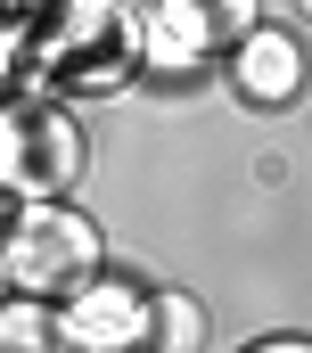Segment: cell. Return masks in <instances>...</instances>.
<instances>
[{"instance_id": "3957f363", "label": "cell", "mask_w": 312, "mask_h": 353, "mask_svg": "<svg viewBox=\"0 0 312 353\" xmlns=\"http://www.w3.org/2000/svg\"><path fill=\"white\" fill-rule=\"evenodd\" d=\"M90 173V140H82L66 99H17L0 115V189L17 197H75Z\"/></svg>"}, {"instance_id": "52a82bcc", "label": "cell", "mask_w": 312, "mask_h": 353, "mask_svg": "<svg viewBox=\"0 0 312 353\" xmlns=\"http://www.w3.org/2000/svg\"><path fill=\"white\" fill-rule=\"evenodd\" d=\"M206 329H214V312H206L189 288H156V337H148V353H206Z\"/></svg>"}, {"instance_id": "8992f818", "label": "cell", "mask_w": 312, "mask_h": 353, "mask_svg": "<svg viewBox=\"0 0 312 353\" xmlns=\"http://www.w3.org/2000/svg\"><path fill=\"white\" fill-rule=\"evenodd\" d=\"M0 345H8V353H75V337H66L58 304H41V296H8V312H0Z\"/></svg>"}, {"instance_id": "ba28073f", "label": "cell", "mask_w": 312, "mask_h": 353, "mask_svg": "<svg viewBox=\"0 0 312 353\" xmlns=\"http://www.w3.org/2000/svg\"><path fill=\"white\" fill-rule=\"evenodd\" d=\"M238 353H312V337H296V329H271V337H255V345H238Z\"/></svg>"}, {"instance_id": "9c48e42d", "label": "cell", "mask_w": 312, "mask_h": 353, "mask_svg": "<svg viewBox=\"0 0 312 353\" xmlns=\"http://www.w3.org/2000/svg\"><path fill=\"white\" fill-rule=\"evenodd\" d=\"M58 0H8V17H50Z\"/></svg>"}, {"instance_id": "6da1fadb", "label": "cell", "mask_w": 312, "mask_h": 353, "mask_svg": "<svg viewBox=\"0 0 312 353\" xmlns=\"http://www.w3.org/2000/svg\"><path fill=\"white\" fill-rule=\"evenodd\" d=\"M0 271H8V296L66 304L82 279L107 271V230L75 197H17L8 205V239H0Z\"/></svg>"}, {"instance_id": "7a4b0ae2", "label": "cell", "mask_w": 312, "mask_h": 353, "mask_svg": "<svg viewBox=\"0 0 312 353\" xmlns=\"http://www.w3.org/2000/svg\"><path fill=\"white\" fill-rule=\"evenodd\" d=\"M263 25V0H132L140 83H197Z\"/></svg>"}, {"instance_id": "277c9868", "label": "cell", "mask_w": 312, "mask_h": 353, "mask_svg": "<svg viewBox=\"0 0 312 353\" xmlns=\"http://www.w3.org/2000/svg\"><path fill=\"white\" fill-rule=\"evenodd\" d=\"M58 321H66L75 353H148V337H156V288L107 263L99 279H82L75 296L58 304Z\"/></svg>"}, {"instance_id": "5b68a950", "label": "cell", "mask_w": 312, "mask_h": 353, "mask_svg": "<svg viewBox=\"0 0 312 353\" xmlns=\"http://www.w3.org/2000/svg\"><path fill=\"white\" fill-rule=\"evenodd\" d=\"M222 83H231V99H238V107H255V115L296 107V99L312 90V50H304V33H288V25H255L231 58H222Z\"/></svg>"}]
</instances>
